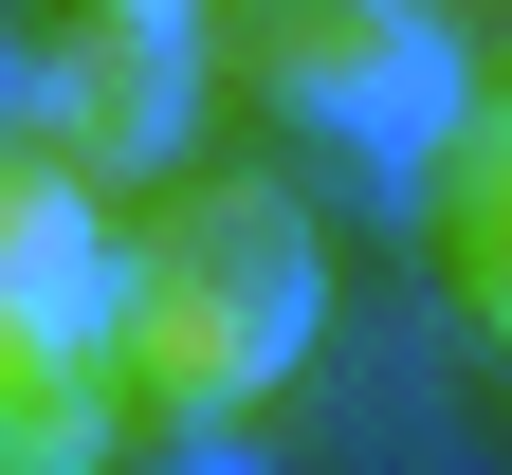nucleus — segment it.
<instances>
[{"label":"nucleus","instance_id":"obj_6","mask_svg":"<svg viewBox=\"0 0 512 475\" xmlns=\"http://www.w3.org/2000/svg\"><path fill=\"white\" fill-rule=\"evenodd\" d=\"M110 475H275V457H256L238 421H128V439H110Z\"/></svg>","mask_w":512,"mask_h":475},{"label":"nucleus","instance_id":"obj_3","mask_svg":"<svg viewBox=\"0 0 512 475\" xmlns=\"http://www.w3.org/2000/svg\"><path fill=\"white\" fill-rule=\"evenodd\" d=\"M220 110V55H202V0H92V19H37L19 74H0V128L19 147H55L74 183H183V147H202Z\"/></svg>","mask_w":512,"mask_h":475},{"label":"nucleus","instance_id":"obj_8","mask_svg":"<svg viewBox=\"0 0 512 475\" xmlns=\"http://www.w3.org/2000/svg\"><path fill=\"white\" fill-rule=\"evenodd\" d=\"M0 74H19V37H0Z\"/></svg>","mask_w":512,"mask_h":475},{"label":"nucleus","instance_id":"obj_7","mask_svg":"<svg viewBox=\"0 0 512 475\" xmlns=\"http://www.w3.org/2000/svg\"><path fill=\"white\" fill-rule=\"evenodd\" d=\"M37 19H92V0H37Z\"/></svg>","mask_w":512,"mask_h":475},{"label":"nucleus","instance_id":"obj_5","mask_svg":"<svg viewBox=\"0 0 512 475\" xmlns=\"http://www.w3.org/2000/svg\"><path fill=\"white\" fill-rule=\"evenodd\" d=\"M421 275H439V311L512 366V74L458 110V147L421 165Z\"/></svg>","mask_w":512,"mask_h":475},{"label":"nucleus","instance_id":"obj_1","mask_svg":"<svg viewBox=\"0 0 512 475\" xmlns=\"http://www.w3.org/2000/svg\"><path fill=\"white\" fill-rule=\"evenodd\" d=\"M311 329H330V238L275 165H183L110 220V384L128 421H256Z\"/></svg>","mask_w":512,"mask_h":475},{"label":"nucleus","instance_id":"obj_4","mask_svg":"<svg viewBox=\"0 0 512 475\" xmlns=\"http://www.w3.org/2000/svg\"><path fill=\"white\" fill-rule=\"evenodd\" d=\"M110 366V183L0 128V384Z\"/></svg>","mask_w":512,"mask_h":475},{"label":"nucleus","instance_id":"obj_2","mask_svg":"<svg viewBox=\"0 0 512 475\" xmlns=\"http://www.w3.org/2000/svg\"><path fill=\"white\" fill-rule=\"evenodd\" d=\"M202 55H220V110L256 147L403 183V201L458 147V110L494 92L458 55V0H202Z\"/></svg>","mask_w":512,"mask_h":475}]
</instances>
